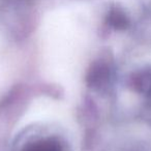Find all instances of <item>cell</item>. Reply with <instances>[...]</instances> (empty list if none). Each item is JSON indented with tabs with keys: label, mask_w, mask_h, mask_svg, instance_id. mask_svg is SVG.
Segmentation results:
<instances>
[{
	"label": "cell",
	"mask_w": 151,
	"mask_h": 151,
	"mask_svg": "<svg viewBox=\"0 0 151 151\" xmlns=\"http://www.w3.org/2000/svg\"><path fill=\"white\" fill-rule=\"evenodd\" d=\"M112 78V67L108 60L99 59L91 64L87 73L86 82L89 87L101 90L108 86Z\"/></svg>",
	"instance_id": "6da1fadb"
},
{
	"label": "cell",
	"mask_w": 151,
	"mask_h": 151,
	"mask_svg": "<svg viewBox=\"0 0 151 151\" xmlns=\"http://www.w3.org/2000/svg\"><path fill=\"white\" fill-rule=\"evenodd\" d=\"M130 86L136 92L144 95H151V69L139 70L130 78Z\"/></svg>",
	"instance_id": "7a4b0ae2"
},
{
	"label": "cell",
	"mask_w": 151,
	"mask_h": 151,
	"mask_svg": "<svg viewBox=\"0 0 151 151\" xmlns=\"http://www.w3.org/2000/svg\"><path fill=\"white\" fill-rule=\"evenodd\" d=\"M22 151H62V145L58 139L46 138L29 143Z\"/></svg>",
	"instance_id": "3957f363"
},
{
	"label": "cell",
	"mask_w": 151,
	"mask_h": 151,
	"mask_svg": "<svg viewBox=\"0 0 151 151\" xmlns=\"http://www.w3.org/2000/svg\"><path fill=\"white\" fill-rule=\"evenodd\" d=\"M107 23L114 29L123 30L129 25V19L121 9L112 7L107 15Z\"/></svg>",
	"instance_id": "277c9868"
}]
</instances>
